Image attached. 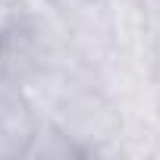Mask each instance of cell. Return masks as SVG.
Returning a JSON list of instances; mask_svg holds the SVG:
<instances>
[{
  "label": "cell",
  "mask_w": 160,
  "mask_h": 160,
  "mask_svg": "<svg viewBox=\"0 0 160 160\" xmlns=\"http://www.w3.org/2000/svg\"><path fill=\"white\" fill-rule=\"evenodd\" d=\"M157 69H160V44H157Z\"/></svg>",
  "instance_id": "6da1fadb"
}]
</instances>
